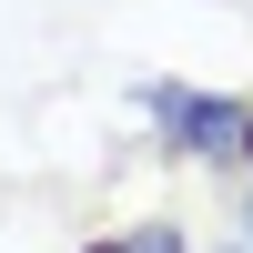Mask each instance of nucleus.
I'll return each instance as SVG.
<instances>
[{
	"instance_id": "nucleus-1",
	"label": "nucleus",
	"mask_w": 253,
	"mask_h": 253,
	"mask_svg": "<svg viewBox=\"0 0 253 253\" xmlns=\"http://www.w3.org/2000/svg\"><path fill=\"white\" fill-rule=\"evenodd\" d=\"M142 112H152L162 152H182V162H223L253 122L233 91H193V81H142Z\"/></svg>"
},
{
	"instance_id": "nucleus-2",
	"label": "nucleus",
	"mask_w": 253,
	"mask_h": 253,
	"mask_svg": "<svg viewBox=\"0 0 253 253\" xmlns=\"http://www.w3.org/2000/svg\"><path fill=\"white\" fill-rule=\"evenodd\" d=\"M122 243H132V253H193V243H182V223H142V233H122Z\"/></svg>"
},
{
	"instance_id": "nucleus-3",
	"label": "nucleus",
	"mask_w": 253,
	"mask_h": 253,
	"mask_svg": "<svg viewBox=\"0 0 253 253\" xmlns=\"http://www.w3.org/2000/svg\"><path fill=\"white\" fill-rule=\"evenodd\" d=\"M81 253H132V243H122V233H101V243H81Z\"/></svg>"
},
{
	"instance_id": "nucleus-4",
	"label": "nucleus",
	"mask_w": 253,
	"mask_h": 253,
	"mask_svg": "<svg viewBox=\"0 0 253 253\" xmlns=\"http://www.w3.org/2000/svg\"><path fill=\"white\" fill-rule=\"evenodd\" d=\"M233 152H243V172H253V122H243V142H233Z\"/></svg>"
},
{
	"instance_id": "nucleus-5",
	"label": "nucleus",
	"mask_w": 253,
	"mask_h": 253,
	"mask_svg": "<svg viewBox=\"0 0 253 253\" xmlns=\"http://www.w3.org/2000/svg\"><path fill=\"white\" fill-rule=\"evenodd\" d=\"M243 243H253V213H243Z\"/></svg>"
}]
</instances>
